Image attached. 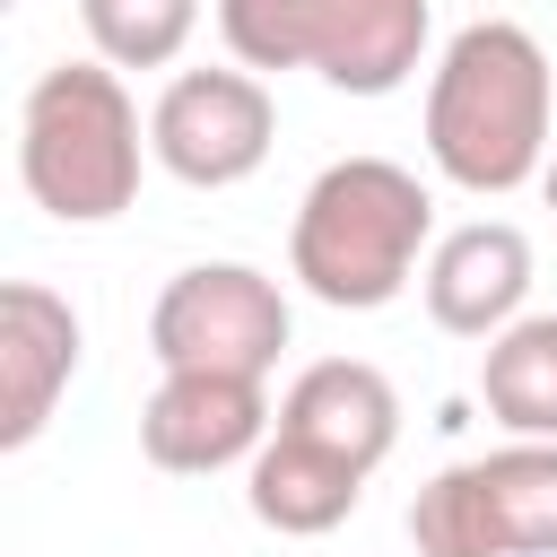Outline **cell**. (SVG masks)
Listing matches in <instances>:
<instances>
[{
	"mask_svg": "<svg viewBox=\"0 0 557 557\" xmlns=\"http://www.w3.org/2000/svg\"><path fill=\"white\" fill-rule=\"evenodd\" d=\"M479 400L505 435L557 444V313H522L479 348Z\"/></svg>",
	"mask_w": 557,
	"mask_h": 557,
	"instance_id": "4fadbf2b",
	"label": "cell"
},
{
	"mask_svg": "<svg viewBox=\"0 0 557 557\" xmlns=\"http://www.w3.org/2000/svg\"><path fill=\"white\" fill-rule=\"evenodd\" d=\"M270 139H278V104L270 87L235 61V70H183L165 78L157 113H148V148L174 183L191 191H235L270 165Z\"/></svg>",
	"mask_w": 557,
	"mask_h": 557,
	"instance_id": "52a82bcc",
	"label": "cell"
},
{
	"mask_svg": "<svg viewBox=\"0 0 557 557\" xmlns=\"http://www.w3.org/2000/svg\"><path fill=\"white\" fill-rule=\"evenodd\" d=\"M157 366H218V374H270L287 348V296L252 261H191L148 305Z\"/></svg>",
	"mask_w": 557,
	"mask_h": 557,
	"instance_id": "8992f818",
	"label": "cell"
},
{
	"mask_svg": "<svg viewBox=\"0 0 557 557\" xmlns=\"http://www.w3.org/2000/svg\"><path fill=\"white\" fill-rule=\"evenodd\" d=\"M540 191H548V209H557V148H548V165H540Z\"/></svg>",
	"mask_w": 557,
	"mask_h": 557,
	"instance_id": "9a60e30c",
	"label": "cell"
},
{
	"mask_svg": "<svg viewBox=\"0 0 557 557\" xmlns=\"http://www.w3.org/2000/svg\"><path fill=\"white\" fill-rule=\"evenodd\" d=\"M426 322L453 331V339H496L505 322H522V296H531V235L505 226V218H470L453 235L426 244Z\"/></svg>",
	"mask_w": 557,
	"mask_h": 557,
	"instance_id": "9c48e42d",
	"label": "cell"
},
{
	"mask_svg": "<svg viewBox=\"0 0 557 557\" xmlns=\"http://www.w3.org/2000/svg\"><path fill=\"white\" fill-rule=\"evenodd\" d=\"M366 479H374V470H357V461H339V453L270 426V444L244 461V505H252V522L278 531V540H322V531H339V522L357 513Z\"/></svg>",
	"mask_w": 557,
	"mask_h": 557,
	"instance_id": "7c38bea8",
	"label": "cell"
},
{
	"mask_svg": "<svg viewBox=\"0 0 557 557\" xmlns=\"http://www.w3.org/2000/svg\"><path fill=\"white\" fill-rule=\"evenodd\" d=\"M78 26L96 44V61H113V70H165L191 44L200 0H78Z\"/></svg>",
	"mask_w": 557,
	"mask_h": 557,
	"instance_id": "5bb4252c",
	"label": "cell"
},
{
	"mask_svg": "<svg viewBox=\"0 0 557 557\" xmlns=\"http://www.w3.org/2000/svg\"><path fill=\"white\" fill-rule=\"evenodd\" d=\"M78 374V313L44 278L0 287V453H26Z\"/></svg>",
	"mask_w": 557,
	"mask_h": 557,
	"instance_id": "30bf717a",
	"label": "cell"
},
{
	"mask_svg": "<svg viewBox=\"0 0 557 557\" xmlns=\"http://www.w3.org/2000/svg\"><path fill=\"white\" fill-rule=\"evenodd\" d=\"M244 70H313L339 96H392L426 61V0H218Z\"/></svg>",
	"mask_w": 557,
	"mask_h": 557,
	"instance_id": "277c9868",
	"label": "cell"
},
{
	"mask_svg": "<svg viewBox=\"0 0 557 557\" xmlns=\"http://www.w3.org/2000/svg\"><path fill=\"white\" fill-rule=\"evenodd\" d=\"M278 435H305V444H322L357 470H383V453L400 444V392L366 357H313L278 392Z\"/></svg>",
	"mask_w": 557,
	"mask_h": 557,
	"instance_id": "8fae6325",
	"label": "cell"
},
{
	"mask_svg": "<svg viewBox=\"0 0 557 557\" xmlns=\"http://www.w3.org/2000/svg\"><path fill=\"white\" fill-rule=\"evenodd\" d=\"M418 557H557V444L513 435L479 461H453L409 505Z\"/></svg>",
	"mask_w": 557,
	"mask_h": 557,
	"instance_id": "5b68a950",
	"label": "cell"
},
{
	"mask_svg": "<svg viewBox=\"0 0 557 557\" xmlns=\"http://www.w3.org/2000/svg\"><path fill=\"white\" fill-rule=\"evenodd\" d=\"M557 148V87H548V52L531 26L513 17H479L435 52L426 78V157L444 183L505 200L522 183H540Z\"/></svg>",
	"mask_w": 557,
	"mask_h": 557,
	"instance_id": "6da1fadb",
	"label": "cell"
},
{
	"mask_svg": "<svg viewBox=\"0 0 557 557\" xmlns=\"http://www.w3.org/2000/svg\"><path fill=\"white\" fill-rule=\"evenodd\" d=\"M139 104L113 61H52L17 104V183L61 226H104L139 200Z\"/></svg>",
	"mask_w": 557,
	"mask_h": 557,
	"instance_id": "3957f363",
	"label": "cell"
},
{
	"mask_svg": "<svg viewBox=\"0 0 557 557\" xmlns=\"http://www.w3.org/2000/svg\"><path fill=\"white\" fill-rule=\"evenodd\" d=\"M435 235V200L409 165L392 157H339L305 183L296 226H287V270L313 305L331 313H383Z\"/></svg>",
	"mask_w": 557,
	"mask_h": 557,
	"instance_id": "7a4b0ae2",
	"label": "cell"
},
{
	"mask_svg": "<svg viewBox=\"0 0 557 557\" xmlns=\"http://www.w3.org/2000/svg\"><path fill=\"white\" fill-rule=\"evenodd\" d=\"M270 374H218V366H165V383L139 400V453L174 479L235 470L270 444Z\"/></svg>",
	"mask_w": 557,
	"mask_h": 557,
	"instance_id": "ba28073f",
	"label": "cell"
}]
</instances>
